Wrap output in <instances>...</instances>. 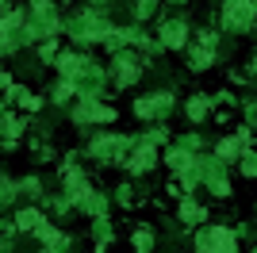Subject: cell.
Here are the masks:
<instances>
[{
	"instance_id": "1",
	"label": "cell",
	"mask_w": 257,
	"mask_h": 253,
	"mask_svg": "<svg viewBox=\"0 0 257 253\" xmlns=\"http://www.w3.org/2000/svg\"><path fill=\"white\" fill-rule=\"evenodd\" d=\"M165 42H169V46H181L184 42V35H188V27H184V23H165Z\"/></svg>"
},
{
	"instance_id": "2",
	"label": "cell",
	"mask_w": 257,
	"mask_h": 253,
	"mask_svg": "<svg viewBox=\"0 0 257 253\" xmlns=\"http://www.w3.org/2000/svg\"><path fill=\"white\" fill-rule=\"evenodd\" d=\"M181 215H184V219H188V222H196V219H204V211L196 207V203H184V207H181Z\"/></svg>"
},
{
	"instance_id": "3",
	"label": "cell",
	"mask_w": 257,
	"mask_h": 253,
	"mask_svg": "<svg viewBox=\"0 0 257 253\" xmlns=\"http://www.w3.org/2000/svg\"><path fill=\"white\" fill-rule=\"evenodd\" d=\"M150 242H154V238H150V230H139V234H135V245H139V253H150V249H146Z\"/></svg>"
}]
</instances>
